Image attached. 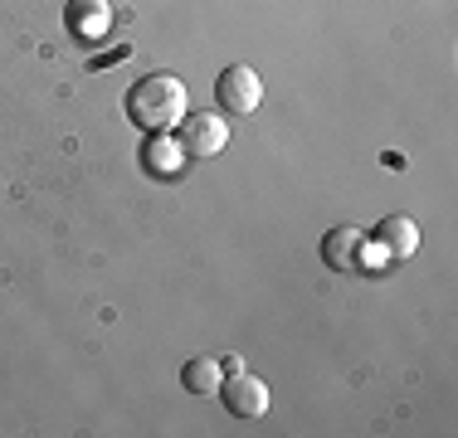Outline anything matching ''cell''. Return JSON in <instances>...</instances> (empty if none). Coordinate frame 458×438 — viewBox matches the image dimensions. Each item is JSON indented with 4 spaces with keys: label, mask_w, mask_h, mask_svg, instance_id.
<instances>
[{
    "label": "cell",
    "mask_w": 458,
    "mask_h": 438,
    "mask_svg": "<svg viewBox=\"0 0 458 438\" xmlns=\"http://www.w3.org/2000/svg\"><path fill=\"white\" fill-rule=\"evenodd\" d=\"M185 113H191V97H185V83L176 73H147L127 93V117L141 131H171L181 127Z\"/></svg>",
    "instance_id": "obj_1"
},
{
    "label": "cell",
    "mask_w": 458,
    "mask_h": 438,
    "mask_svg": "<svg viewBox=\"0 0 458 438\" xmlns=\"http://www.w3.org/2000/svg\"><path fill=\"white\" fill-rule=\"evenodd\" d=\"M215 97H220L225 117H249L264 103V79H259L249 63H229L220 79H215Z\"/></svg>",
    "instance_id": "obj_2"
},
{
    "label": "cell",
    "mask_w": 458,
    "mask_h": 438,
    "mask_svg": "<svg viewBox=\"0 0 458 438\" xmlns=\"http://www.w3.org/2000/svg\"><path fill=\"white\" fill-rule=\"evenodd\" d=\"M176 141L185 156H220L229 147V117L225 113H185Z\"/></svg>",
    "instance_id": "obj_3"
},
{
    "label": "cell",
    "mask_w": 458,
    "mask_h": 438,
    "mask_svg": "<svg viewBox=\"0 0 458 438\" xmlns=\"http://www.w3.org/2000/svg\"><path fill=\"white\" fill-rule=\"evenodd\" d=\"M220 400L229 414H239V419H264L268 414V385L259 375H244V370H234L229 380H220Z\"/></svg>",
    "instance_id": "obj_4"
},
{
    "label": "cell",
    "mask_w": 458,
    "mask_h": 438,
    "mask_svg": "<svg viewBox=\"0 0 458 438\" xmlns=\"http://www.w3.org/2000/svg\"><path fill=\"white\" fill-rule=\"evenodd\" d=\"M322 258L336 273H361L366 268V234L356 224H336L322 234Z\"/></svg>",
    "instance_id": "obj_5"
},
{
    "label": "cell",
    "mask_w": 458,
    "mask_h": 438,
    "mask_svg": "<svg viewBox=\"0 0 458 438\" xmlns=\"http://www.w3.org/2000/svg\"><path fill=\"white\" fill-rule=\"evenodd\" d=\"M64 25H69L73 39H103L113 29V5L107 0H69Z\"/></svg>",
    "instance_id": "obj_6"
},
{
    "label": "cell",
    "mask_w": 458,
    "mask_h": 438,
    "mask_svg": "<svg viewBox=\"0 0 458 438\" xmlns=\"http://www.w3.org/2000/svg\"><path fill=\"white\" fill-rule=\"evenodd\" d=\"M376 239H380V254L386 258H410L414 248H420V224H414L410 215H386L376 229Z\"/></svg>",
    "instance_id": "obj_7"
},
{
    "label": "cell",
    "mask_w": 458,
    "mask_h": 438,
    "mask_svg": "<svg viewBox=\"0 0 458 438\" xmlns=\"http://www.w3.org/2000/svg\"><path fill=\"white\" fill-rule=\"evenodd\" d=\"M181 161H185L181 141H176V137H166V131H151L147 151H141V166H147L151 175H176V171H181Z\"/></svg>",
    "instance_id": "obj_8"
},
{
    "label": "cell",
    "mask_w": 458,
    "mask_h": 438,
    "mask_svg": "<svg viewBox=\"0 0 458 438\" xmlns=\"http://www.w3.org/2000/svg\"><path fill=\"white\" fill-rule=\"evenodd\" d=\"M220 380H225V366H220V360H210V356L185 360V370H181V385L191 390V394H210V390H220Z\"/></svg>",
    "instance_id": "obj_9"
}]
</instances>
